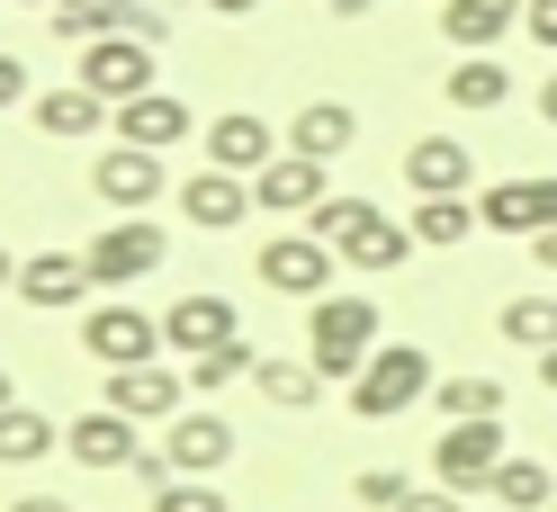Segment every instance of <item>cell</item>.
Wrapping results in <instances>:
<instances>
[{"mask_svg": "<svg viewBox=\"0 0 557 512\" xmlns=\"http://www.w3.org/2000/svg\"><path fill=\"white\" fill-rule=\"evenodd\" d=\"M423 396H432V351L423 341H377V360L351 378V414L387 423V414H405V404H423Z\"/></svg>", "mask_w": 557, "mask_h": 512, "instance_id": "cell-3", "label": "cell"}, {"mask_svg": "<svg viewBox=\"0 0 557 512\" xmlns=\"http://www.w3.org/2000/svg\"><path fill=\"white\" fill-rule=\"evenodd\" d=\"M18 99H37V73H27V54L0 46V109H18Z\"/></svg>", "mask_w": 557, "mask_h": 512, "instance_id": "cell-35", "label": "cell"}, {"mask_svg": "<svg viewBox=\"0 0 557 512\" xmlns=\"http://www.w3.org/2000/svg\"><path fill=\"white\" fill-rule=\"evenodd\" d=\"M46 450H63V432L37 414V404H0V467H37Z\"/></svg>", "mask_w": 557, "mask_h": 512, "instance_id": "cell-26", "label": "cell"}, {"mask_svg": "<svg viewBox=\"0 0 557 512\" xmlns=\"http://www.w3.org/2000/svg\"><path fill=\"white\" fill-rule=\"evenodd\" d=\"M90 189L109 198L117 216H145V208H153V198H162L171 180H162V153H145V145H109V153L90 162Z\"/></svg>", "mask_w": 557, "mask_h": 512, "instance_id": "cell-11", "label": "cell"}, {"mask_svg": "<svg viewBox=\"0 0 557 512\" xmlns=\"http://www.w3.org/2000/svg\"><path fill=\"white\" fill-rule=\"evenodd\" d=\"M512 450H504V414L495 423H441V440H432V476L441 486H495V467H504Z\"/></svg>", "mask_w": 557, "mask_h": 512, "instance_id": "cell-7", "label": "cell"}, {"mask_svg": "<svg viewBox=\"0 0 557 512\" xmlns=\"http://www.w3.org/2000/svg\"><path fill=\"white\" fill-rule=\"evenodd\" d=\"M351 495H360V512H396V503L413 495V476H396V467H360Z\"/></svg>", "mask_w": 557, "mask_h": 512, "instance_id": "cell-34", "label": "cell"}, {"mask_svg": "<svg viewBox=\"0 0 557 512\" xmlns=\"http://www.w3.org/2000/svg\"><path fill=\"white\" fill-rule=\"evenodd\" d=\"M27 109H37V135H54V145H82V135H99V126H109V99H99V90H82V82L37 90Z\"/></svg>", "mask_w": 557, "mask_h": 512, "instance_id": "cell-21", "label": "cell"}, {"mask_svg": "<svg viewBox=\"0 0 557 512\" xmlns=\"http://www.w3.org/2000/svg\"><path fill=\"white\" fill-rule=\"evenodd\" d=\"M0 404H18V396H10V369H0Z\"/></svg>", "mask_w": 557, "mask_h": 512, "instance_id": "cell-46", "label": "cell"}, {"mask_svg": "<svg viewBox=\"0 0 557 512\" xmlns=\"http://www.w3.org/2000/svg\"><path fill=\"white\" fill-rule=\"evenodd\" d=\"M405 189L413 198H468L476 189V153L459 145V135H423V145L405 153Z\"/></svg>", "mask_w": 557, "mask_h": 512, "instance_id": "cell-15", "label": "cell"}, {"mask_svg": "<svg viewBox=\"0 0 557 512\" xmlns=\"http://www.w3.org/2000/svg\"><path fill=\"white\" fill-rule=\"evenodd\" d=\"M351 145H360V109H342V99H306L288 117V153H306V162H333Z\"/></svg>", "mask_w": 557, "mask_h": 512, "instance_id": "cell-20", "label": "cell"}, {"mask_svg": "<svg viewBox=\"0 0 557 512\" xmlns=\"http://www.w3.org/2000/svg\"><path fill=\"white\" fill-rule=\"evenodd\" d=\"M252 198L270 216H315L324 198H333V180H324V162H306V153H278L261 180H252Z\"/></svg>", "mask_w": 557, "mask_h": 512, "instance_id": "cell-18", "label": "cell"}, {"mask_svg": "<svg viewBox=\"0 0 557 512\" xmlns=\"http://www.w3.org/2000/svg\"><path fill=\"white\" fill-rule=\"evenodd\" d=\"M396 512H468V495H459V486H413Z\"/></svg>", "mask_w": 557, "mask_h": 512, "instance_id": "cell-37", "label": "cell"}, {"mask_svg": "<svg viewBox=\"0 0 557 512\" xmlns=\"http://www.w3.org/2000/svg\"><path fill=\"white\" fill-rule=\"evenodd\" d=\"M504 99H512V73L495 54H459L449 63V109H504Z\"/></svg>", "mask_w": 557, "mask_h": 512, "instance_id": "cell-28", "label": "cell"}, {"mask_svg": "<svg viewBox=\"0 0 557 512\" xmlns=\"http://www.w3.org/2000/svg\"><path fill=\"white\" fill-rule=\"evenodd\" d=\"M82 351H90L99 369H145V360L171 351V333H162V315H145V305H90Z\"/></svg>", "mask_w": 557, "mask_h": 512, "instance_id": "cell-4", "label": "cell"}, {"mask_svg": "<svg viewBox=\"0 0 557 512\" xmlns=\"http://www.w3.org/2000/svg\"><path fill=\"white\" fill-rule=\"evenodd\" d=\"M521 27H531V46H557V0H521Z\"/></svg>", "mask_w": 557, "mask_h": 512, "instance_id": "cell-38", "label": "cell"}, {"mask_svg": "<svg viewBox=\"0 0 557 512\" xmlns=\"http://www.w3.org/2000/svg\"><path fill=\"white\" fill-rule=\"evenodd\" d=\"M540 387H548V396H557V351H548V360H540Z\"/></svg>", "mask_w": 557, "mask_h": 512, "instance_id": "cell-44", "label": "cell"}, {"mask_svg": "<svg viewBox=\"0 0 557 512\" xmlns=\"http://www.w3.org/2000/svg\"><path fill=\"white\" fill-rule=\"evenodd\" d=\"M153 512H225V486H207V476H162Z\"/></svg>", "mask_w": 557, "mask_h": 512, "instance_id": "cell-33", "label": "cell"}, {"mask_svg": "<svg viewBox=\"0 0 557 512\" xmlns=\"http://www.w3.org/2000/svg\"><path fill=\"white\" fill-rule=\"evenodd\" d=\"M109 404L117 414H135V423H171L189 404V378H171L162 360H145V369H109Z\"/></svg>", "mask_w": 557, "mask_h": 512, "instance_id": "cell-17", "label": "cell"}, {"mask_svg": "<svg viewBox=\"0 0 557 512\" xmlns=\"http://www.w3.org/2000/svg\"><path fill=\"white\" fill-rule=\"evenodd\" d=\"M540 117H548V126H557V73H548V82H540Z\"/></svg>", "mask_w": 557, "mask_h": 512, "instance_id": "cell-43", "label": "cell"}, {"mask_svg": "<svg viewBox=\"0 0 557 512\" xmlns=\"http://www.w3.org/2000/svg\"><path fill=\"white\" fill-rule=\"evenodd\" d=\"M207 10H216V18H252L261 0H207Z\"/></svg>", "mask_w": 557, "mask_h": 512, "instance_id": "cell-41", "label": "cell"}, {"mask_svg": "<svg viewBox=\"0 0 557 512\" xmlns=\"http://www.w3.org/2000/svg\"><path fill=\"white\" fill-rule=\"evenodd\" d=\"M73 82H82V90H99L109 109H126V99H145V90H153V46H135V37L73 46Z\"/></svg>", "mask_w": 557, "mask_h": 512, "instance_id": "cell-6", "label": "cell"}, {"mask_svg": "<svg viewBox=\"0 0 557 512\" xmlns=\"http://www.w3.org/2000/svg\"><path fill=\"white\" fill-rule=\"evenodd\" d=\"M324 10H333V18H369L377 0H324Z\"/></svg>", "mask_w": 557, "mask_h": 512, "instance_id": "cell-42", "label": "cell"}, {"mask_svg": "<svg viewBox=\"0 0 557 512\" xmlns=\"http://www.w3.org/2000/svg\"><path fill=\"white\" fill-rule=\"evenodd\" d=\"M333 270H342V252L333 243H315V234H278V243H261V288L270 297H333Z\"/></svg>", "mask_w": 557, "mask_h": 512, "instance_id": "cell-8", "label": "cell"}, {"mask_svg": "<svg viewBox=\"0 0 557 512\" xmlns=\"http://www.w3.org/2000/svg\"><path fill=\"white\" fill-rule=\"evenodd\" d=\"M261 404H278V414H315L324 404V369L315 360H261Z\"/></svg>", "mask_w": 557, "mask_h": 512, "instance_id": "cell-24", "label": "cell"}, {"mask_svg": "<svg viewBox=\"0 0 557 512\" xmlns=\"http://www.w3.org/2000/svg\"><path fill=\"white\" fill-rule=\"evenodd\" d=\"M495 333L512 341V351H540L548 360L557 351V297H512L504 315H495Z\"/></svg>", "mask_w": 557, "mask_h": 512, "instance_id": "cell-31", "label": "cell"}, {"mask_svg": "<svg viewBox=\"0 0 557 512\" xmlns=\"http://www.w3.org/2000/svg\"><path fill=\"white\" fill-rule=\"evenodd\" d=\"M485 495L512 503V512H557V467H540V459H504Z\"/></svg>", "mask_w": 557, "mask_h": 512, "instance_id": "cell-29", "label": "cell"}, {"mask_svg": "<svg viewBox=\"0 0 557 512\" xmlns=\"http://www.w3.org/2000/svg\"><path fill=\"white\" fill-rule=\"evenodd\" d=\"M252 208H261V198H252V180H234V171H216V162L181 180V216H189L198 234H234Z\"/></svg>", "mask_w": 557, "mask_h": 512, "instance_id": "cell-13", "label": "cell"}, {"mask_svg": "<svg viewBox=\"0 0 557 512\" xmlns=\"http://www.w3.org/2000/svg\"><path fill=\"white\" fill-rule=\"evenodd\" d=\"M99 279H90V261L82 252H27L18 261V297L37 305V315H63V305H82Z\"/></svg>", "mask_w": 557, "mask_h": 512, "instance_id": "cell-16", "label": "cell"}, {"mask_svg": "<svg viewBox=\"0 0 557 512\" xmlns=\"http://www.w3.org/2000/svg\"><path fill=\"white\" fill-rule=\"evenodd\" d=\"M234 378H261V351H252V341H243V333H234V341H216V351H198V360H189V387H198V396H225Z\"/></svg>", "mask_w": 557, "mask_h": 512, "instance_id": "cell-32", "label": "cell"}, {"mask_svg": "<svg viewBox=\"0 0 557 512\" xmlns=\"http://www.w3.org/2000/svg\"><path fill=\"white\" fill-rule=\"evenodd\" d=\"M90 279L99 288H135V279H145V270H162L171 261V234L153 225V216H126V225H109V234H90Z\"/></svg>", "mask_w": 557, "mask_h": 512, "instance_id": "cell-5", "label": "cell"}, {"mask_svg": "<svg viewBox=\"0 0 557 512\" xmlns=\"http://www.w3.org/2000/svg\"><path fill=\"white\" fill-rule=\"evenodd\" d=\"M278 153H288V135H270V117H243V109H234V117L207 126V162L234 171V180H261Z\"/></svg>", "mask_w": 557, "mask_h": 512, "instance_id": "cell-14", "label": "cell"}, {"mask_svg": "<svg viewBox=\"0 0 557 512\" xmlns=\"http://www.w3.org/2000/svg\"><path fill=\"white\" fill-rule=\"evenodd\" d=\"M476 216H485V234H512V243H531V234L557 225V180H548V171H540V180H504V189H485V198H476Z\"/></svg>", "mask_w": 557, "mask_h": 512, "instance_id": "cell-12", "label": "cell"}, {"mask_svg": "<svg viewBox=\"0 0 557 512\" xmlns=\"http://www.w3.org/2000/svg\"><path fill=\"white\" fill-rule=\"evenodd\" d=\"M432 404H441V423H495V414H504V387L476 378V369H459V378L432 387Z\"/></svg>", "mask_w": 557, "mask_h": 512, "instance_id": "cell-30", "label": "cell"}, {"mask_svg": "<svg viewBox=\"0 0 557 512\" xmlns=\"http://www.w3.org/2000/svg\"><path fill=\"white\" fill-rule=\"evenodd\" d=\"M135 0H54V37L63 46H99V37H126Z\"/></svg>", "mask_w": 557, "mask_h": 512, "instance_id": "cell-25", "label": "cell"}, {"mask_svg": "<svg viewBox=\"0 0 557 512\" xmlns=\"http://www.w3.org/2000/svg\"><path fill=\"white\" fill-rule=\"evenodd\" d=\"M10 279H18V261H10V252H0V288H10Z\"/></svg>", "mask_w": 557, "mask_h": 512, "instance_id": "cell-45", "label": "cell"}, {"mask_svg": "<svg viewBox=\"0 0 557 512\" xmlns=\"http://www.w3.org/2000/svg\"><path fill=\"white\" fill-rule=\"evenodd\" d=\"M377 297H315V315H306V360L324 369V378H360L377 360Z\"/></svg>", "mask_w": 557, "mask_h": 512, "instance_id": "cell-2", "label": "cell"}, {"mask_svg": "<svg viewBox=\"0 0 557 512\" xmlns=\"http://www.w3.org/2000/svg\"><path fill=\"white\" fill-rule=\"evenodd\" d=\"M18 10H54V0H18Z\"/></svg>", "mask_w": 557, "mask_h": 512, "instance_id": "cell-47", "label": "cell"}, {"mask_svg": "<svg viewBox=\"0 0 557 512\" xmlns=\"http://www.w3.org/2000/svg\"><path fill=\"white\" fill-rule=\"evenodd\" d=\"M162 459H171V476H216V467H234V423L189 404V414L162 423Z\"/></svg>", "mask_w": 557, "mask_h": 512, "instance_id": "cell-10", "label": "cell"}, {"mask_svg": "<svg viewBox=\"0 0 557 512\" xmlns=\"http://www.w3.org/2000/svg\"><path fill=\"white\" fill-rule=\"evenodd\" d=\"M126 37L162 54V46H171V10H145V0H135V18H126Z\"/></svg>", "mask_w": 557, "mask_h": 512, "instance_id": "cell-36", "label": "cell"}, {"mask_svg": "<svg viewBox=\"0 0 557 512\" xmlns=\"http://www.w3.org/2000/svg\"><path fill=\"white\" fill-rule=\"evenodd\" d=\"M476 225L485 216L468 208V198H413V243H423V252H459Z\"/></svg>", "mask_w": 557, "mask_h": 512, "instance_id": "cell-27", "label": "cell"}, {"mask_svg": "<svg viewBox=\"0 0 557 512\" xmlns=\"http://www.w3.org/2000/svg\"><path fill=\"white\" fill-rule=\"evenodd\" d=\"M531 261H540V270H557V225H548V234H531Z\"/></svg>", "mask_w": 557, "mask_h": 512, "instance_id": "cell-39", "label": "cell"}, {"mask_svg": "<svg viewBox=\"0 0 557 512\" xmlns=\"http://www.w3.org/2000/svg\"><path fill=\"white\" fill-rule=\"evenodd\" d=\"M63 459H73L82 476H90V467H135V459H145L135 414H117V404H90V414H73V423H63Z\"/></svg>", "mask_w": 557, "mask_h": 512, "instance_id": "cell-9", "label": "cell"}, {"mask_svg": "<svg viewBox=\"0 0 557 512\" xmlns=\"http://www.w3.org/2000/svg\"><path fill=\"white\" fill-rule=\"evenodd\" d=\"M162 333H171V351H216V341H234L243 333V315H234V297H181V305H162Z\"/></svg>", "mask_w": 557, "mask_h": 512, "instance_id": "cell-19", "label": "cell"}, {"mask_svg": "<svg viewBox=\"0 0 557 512\" xmlns=\"http://www.w3.org/2000/svg\"><path fill=\"white\" fill-rule=\"evenodd\" d=\"M109 126H117V145L171 153V145H181V135H189V109H181V99H171V90H145V99H126V109H117Z\"/></svg>", "mask_w": 557, "mask_h": 512, "instance_id": "cell-22", "label": "cell"}, {"mask_svg": "<svg viewBox=\"0 0 557 512\" xmlns=\"http://www.w3.org/2000/svg\"><path fill=\"white\" fill-rule=\"evenodd\" d=\"M10 512H73V503H63V495H18Z\"/></svg>", "mask_w": 557, "mask_h": 512, "instance_id": "cell-40", "label": "cell"}, {"mask_svg": "<svg viewBox=\"0 0 557 512\" xmlns=\"http://www.w3.org/2000/svg\"><path fill=\"white\" fill-rule=\"evenodd\" d=\"M512 18H521V0H441V37L468 46V54H485Z\"/></svg>", "mask_w": 557, "mask_h": 512, "instance_id": "cell-23", "label": "cell"}, {"mask_svg": "<svg viewBox=\"0 0 557 512\" xmlns=\"http://www.w3.org/2000/svg\"><path fill=\"white\" fill-rule=\"evenodd\" d=\"M306 234H315V243H333V252H342V270H405L413 252H423V243H413V225L377 216L369 198H342V189L324 198L315 216H306Z\"/></svg>", "mask_w": 557, "mask_h": 512, "instance_id": "cell-1", "label": "cell"}]
</instances>
